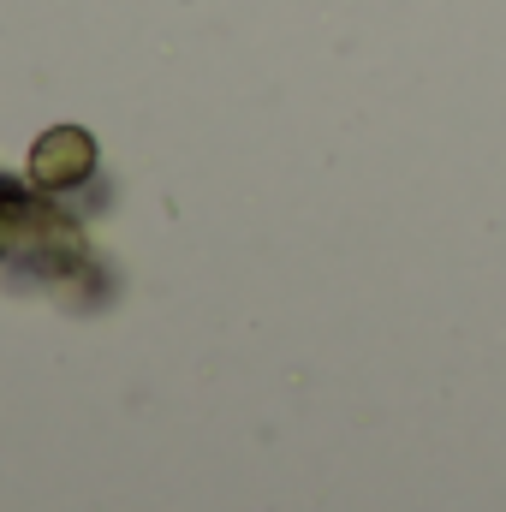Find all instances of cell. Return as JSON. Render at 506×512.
Returning a JSON list of instances; mask_svg holds the SVG:
<instances>
[{"mask_svg":"<svg viewBox=\"0 0 506 512\" xmlns=\"http://www.w3.org/2000/svg\"><path fill=\"white\" fill-rule=\"evenodd\" d=\"M90 167H96V143H90V131H78V126H54L36 149H30V179H36L42 191L84 185Z\"/></svg>","mask_w":506,"mask_h":512,"instance_id":"6da1fadb","label":"cell"}]
</instances>
